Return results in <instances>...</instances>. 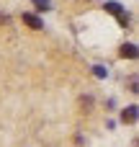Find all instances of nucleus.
I'll use <instances>...</instances> for the list:
<instances>
[{
	"label": "nucleus",
	"mask_w": 139,
	"mask_h": 147,
	"mask_svg": "<svg viewBox=\"0 0 139 147\" xmlns=\"http://www.w3.org/2000/svg\"><path fill=\"white\" fill-rule=\"evenodd\" d=\"M34 3L39 5V10H49V3H46V0H34Z\"/></svg>",
	"instance_id": "obj_7"
},
{
	"label": "nucleus",
	"mask_w": 139,
	"mask_h": 147,
	"mask_svg": "<svg viewBox=\"0 0 139 147\" xmlns=\"http://www.w3.org/2000/svg\"><path fill=\"white\" fill-rule=\"evenodd\" d=\"M21 21L28 26V28H34V31H39V28H44V23H41V18L39 16H34V13H23L21 16Z\"/></svg>",
	"instance_id": "obj_1"
},
{
	"label": "nucleus",
	"mask_w": 139,
	"mask_h": 147,
	"mask_svg": "<svg viewBox=\"0 0 139 147\" xmlns=\"http://www.w3.org/2000/svg\"><path fill=\"white\" fill-rule=\"evenodd\" d=\"M93 72H95V78H106V75H108V70H106V67H101V65H95V67H93Z\"/></svg>",
	"instance_id": "obj_5"
},
{
	"label": "nucleus",
	"mask_w": 139,
	"mask_h": 147,
	"mask_svg": "<svg viewBox=\"0 0 139 147\" xmlns=\"http://www.w3.org/2000/svg\"><path fill=\"white\" fill-rule=\"evenodd\" d=\"M121 121H124V124H134V121H137V106L124 109V111H121Z\"/></svg>",
	"instance_id": "obj_2"
},
{
	"label": "nucleus",
	"mask_w": 139,
	"mask_h": 147,
	"mask_svg": "<svg viewBox=\"0 0 139 147\" xmlns=\"http://www.w3.org/2000/svg\"><path fill=\"white\" fill-rule=\"evenodd\" d=\"M119 23H121V26H129V13H121V16H119Z\"/></svg>",
	"instance_id": "obj_6"
},
{
	"label": "nucleus",
	"mask_w": 139,
	"mask_h": 147,
	"mask_svg": "<svg viewBox=\"0 0 139 147\" xmlns=\"http://www.w3.org/2000/svg\"><path fill=\"white\" fill-rule=\"evenodd\" d=\"M121 57L137 59V47H134V44H124V47H121Z\"/></svg>",
	"instance_id": "obj_4"
},
{
	"label": "nucleus",
	"mask_w": 139,
	"mask_h": 147,
	"mask_svg": "<svg viewBox=\"0 0 139 147\" xmlns=\"http://www.w3.org/2000/svg\"><path fill=\"white\" fill-rule=\"evenodd\" d=\"M106 10H108L111 16H116V18H119V16L124 13V8H121L119 3H113V0H108V3H106Z\"/></svg>",
	"instance_id": "obj_3"
}]
</instances>
